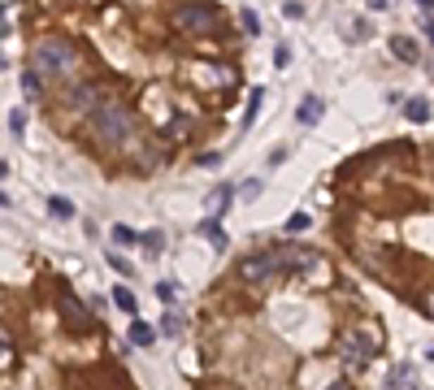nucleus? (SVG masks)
I'll list each match as a JSON object with an SVG mask.
<instances>
[{
    "mask_svg": "<svg viewBox=\"0 0 434 390\" xmlns=\"http://www.w3.org/2000/svg\"><path fill=\"white\" fill-rule=\"evenodd\" d=\"M87 126H91L96 143L109 148V152L126 148V143H131V135H135V122H131V113H126L117 100H105V104H100V109L87 117Z\"/></svg>",
    "mask_w": 434,
    "mask_h": 390,
    "instance_id": "obj_1",
    "label": "nucleus"
},
{
    "mask_svg": "<svg viewBox=\"0 0 434 390\" xmlns=\"http://www.w3.org/2000/svg\"><path fill=\"white\" fill-rule=\"evenodd\" d=\"M74 61H79V52H74V44L61 39V35L39 39V44H35V57H31V65H35L44 78H61V74H70Z\"/></svg>",
    "mask_w": 434,
    "mask_h": 390,
    "instance_id": "obj_2",
    "label": "nucleus"
},
{
    "mask_svg": "<svg viewBox=\"0 0 434 390\" xmlns=\"http://www.w3.org/2000/svg\"><path fill=\"white\" fill-rule=\"evenodd\" d=\"M174 26L183 35H213L217 26H222V13L213 5H204V0H191V5H183L174 13Z\"/></svg>",
    "mask_w": 434,
    "mask_h": 390,
    "instance_id": "obj_3",
    "label": "nucleus"
},
{
    "mask_svg": "<svg viewBox=\"0 0 434 390\" xmlns=\"http://www.w3.org/2000/svg\"><path fill=\"white\" fill-rule=\"evenodd\" d=\"M378 351V338H365V330H347L339 334V356L347 369H365V360Z\"/></svg>",
    "mask_w": 434,
    "mask_h": 390,
    "instance_id": "obj_4",
    "label": "nucleus"
},
{
    "mask_svg": "<svg viewBox=\"0 0 434 390\" xmlns=\"http://www.w3.org/2000/svg\"><path fill=\"white\" fill-rule=\"evenodd\" d=\"M278 269H283V256H274V252H252L243 265H239V278H243L248 286H265V282H274Z\"/></svg>",
    "mask_w": 434,
    "mask_h": 390,
    "instance_id": "obj_5",
    "label": "nucleus"
},
{
    "mask_svg": "<svg viewBox=\"0 0 434 390\" xmlns=\"http://www.w3.org/2000/svg\"><path fill=\"white\" fill-rule=\"evenodd\" d=\"M387 390H421V386H417V369H413V364L391 369V373H387Z\"/></svg>",
    "mask_w": 434,
    "mask_h": 390,
    "instance_id": "obj_6",
    "label": "nucleus"
},
{
    "mask_svg": "<svg viewBox=\"0 0 434 390\" xmlns=\"http://www.w3.org/2000/svg\"><path fill=\"white\" fill-rule=\"evenodd\" d=\"M317 117H321V96H304L295 109V126H317Z\"/></svg>",
    "mask_w": 434,
    "mask_h": 390,
    "instance_id": "obj_7",
    "label": "nucleus"
},
{
    "mask_svg": "<svg viewBox=\"0 0 434 390\" xmlns=\"http://www.w3.org/2000/svg\"><path fill=\"white\" fill-rule=\"evenodd\" d=\"M122 312H126V317H135V312H139V299H135V291H131V286H113V295H109Z\"/></svg>",
    "mask_w": 434,
    "mask_h": 390,
    "instance_id": "obj_8",
    "label": "nucleus"
},
{
    "mask_svg": "<svg viewBox=\"0 0 434 390\" xmlns=\"http://www.w3.org/2000/svg\"><path fill=\"white\" fill-rule=\"evenodd\" d=\"M22 91H27V100H39L44 96V74L31 65V70H22Z\"/></svg>",
    "mask_w": 434,
    "mask_h": 390,
    "instance_id": "obj_9",
    "label": "nucleus"
},
{
    "mask_svg": "<svg viewBox=\"0 0 434 390\" xmlns=\"http://www.w3.org/2000/svg\"><path fill=\"white\" fill-rule=\"evenodd\" d=\"M200 234H204V239H209L217 252H226V230H222V221L217 217H209V221H200Z\"/></svg>",
    "mask_w": 434,
    "mask_h": 390,
    "instance_id": "obj_10",
    "label": "nucleus"
},
{
    "mask_svg": "<svg viewBox=\"0 0 434 390\" xmlns=\"http://www.w3.org/2000/svg\"><path fill=\"white\" fill-rule=\"evenodd\" d=\"M309 265H317V252L309 247H295L291 256H283V269H309Z\"/></svg>",
    "mask_w": 434,
    "mask_h": 390,
    "instance_id": "obj_11",
    "label": "nucleus"
},
{
    "mask_svg": "<svg viewBox=\"0 0 434 390\" xmlns=\"http://www.w3.org/2000/svg\"><path fill=\"white\" fill-rule=\"evenodd\" d=\"M61 312L70 317V325H87V321H91L87 312H83L79 304H74V295H70V291H61Z\"/></svg>",
    "mask_w": 434,
    "mask_h": 390,
    "instance_id": "obj_12",
    "label": "nucleus"
},
{
    "mask_svg": "<svg viewBox=\"0 0 434 390\" xmlns=\"http://www.w3.org/2000/svg\"><path fill=\"white\" fill-rule=\"evenodd\" d=\"M235 195H239L235 187H217V191H213V200H209V208H213V217H222V213H226V208H231V204H235Z\"/></svg>",
    "mask_w": 434,
    "mask_h": 390,
    "instance_id": "obj_13",
    "label": "nucleus"
},
{
    "mask_svg": "<svg viewBox=\"0 0 434 390\" xmlns=\"http://www.w3.org/2000/svg\"><path fill=\"white\" fill-rule=\"evenodd\" d=\"M391 52H395V57H400V61H408V65H413V61H417V44H413V39H408V35H395V39H391Z\"/></svg>",
    "mask_w": 434,
    "mask_h": 390,
    "instance_id": "obj_14",
    "label": "nucleus"
},
{
    "mask_svg": "<svg viewBox=\"0 0 434 390\" xmlns=\"http://www.w3.org/2000/svg\"><path fill=\"white\" fill-rule=\"evenodd\" d=\"M152 338H157V330H152L148 321H131V343L135 347H152Z\"/></svg>",
    "mask_w": 434,
    "mask_h": 390,
    "instance_id": "obj_15",
    "label": "nucleus"
},
{
    "mask_svg": "<svg viewBox=\"0 0 434 390\" xmlns=\"http://www.w3.org/2000/svg\"><path fill=\"white\" fill-rule=\"evenodd\" d=\"M404 117H408V122H430V104H426L421 96L408 100V104H404Z\"/></svg>",
    "mask_w": 434,
    "mask_h": 390,
    "instance_id": "obj_16",
    "label": "nucleus"
},
{
    "mask_svg": "<svg viewBox=\"0 0 434 390\" xmlns=\"http://www.w3.org/2000/svg\"><path fill=\"white\" fill-rule=\"evenodd\" d=\"M139 243H143V252H148V256H157V252L165 247V234H161V230H143V234H139Z\"/></svg>",
    "mask_w": 434,
    "mask_h": 390,
    "instance_id": "obj_17",
    "label": "nucleus"
},
{
    "mask_svg": "<svg viewBox=\"0 0 434 390\" xmlns=\"http://www.w3.org/2000/svg\"><path fill=\"white\" fill-rule=\"evenodd\" d=\"M139 243V230L131 226H113V247H135Z\"/></svg>",
    "mask_w": 434,
    "mask_h": 390,
    "instance_id": "obj_18",
    "label": "nucleus"
},
{
    "mask_svg": "<svg viewBox=\"0 0 434 390\" xmlns=\"http://www.w3.org/2000/svg\"><path fill=\"white\" fill-rule=\"evenodd\" d=\"M48 213H53L57 221H70V217H74V208H70V200H61V195H53V200H48Z\"/></svg>",
    "mask_w": 434,
    "mask_h": 390,
    "instance_id": "obj_19",
    "label": "nucleus"
},
{
    "mask_svg": "<svg viewBox=\"0 0 434 390\" xmlns=\"http://www.w3.org/2000/svg\"><path fill=\"white\" fill-rule=\"evenodd\" d=\"M283 230H287V234H300V230H309V213H291Z\"/></svg>",
    "mask_w": 434,
    "mask_h": 390,
    "instance_id": "obj_20",
    "label": "nucleus"
},
{
    "mask_svg": "<svg viewBox=\"0 0 434 390\" xmlns=\"http://www.w3.org/2000/svg\"><path fill=\"white\" fill-rule=\"evenodd\" d=\"M257 109H261V87L248 96V109H243V126H252V117H257Z\"/></svg>",
    "mask_w": 434,
    "mask_h": 390,
    "instance_id": "obj_21",
    "label": "nucleus"
},
{
    "mask_svg": "<svg viewBox=\"0 0 434 390\" xmlns=\"http://www.w3.org/2000/svg\"><path fill=\"white\" fill-rule=\"evenodd\" d=\"M239 22H243V31H248V35H257V31H261V22H257V13H252V9H243V13H239Z\"/></svg>",
    "mask_w": 434,
    "mask_h": 390,
    "instance_id": "obj_22",
    "label": "nucleus"
},
{
    "mask_svg": "<svg viewBox=\"0 0 434 390\" xmlns=\"http://www.w3.org/2000/svg\"><path fill=\"white\" fill-rule=\"evenodd\" d=\"M109 265H113V269H117L122 278H131V269H135V265H131V260H122L117 252H109Z\"/></svg>",
    "mask_w": 434,
    "mask_h": 390,
    "instance_id": "obj_23",
    "label": "nucleus"
},
{
    "mask_svg": "<svg viewBox=\"0 0 434 390\" xmlns=\"http://www.w3.org/2000/svg\"><path fill=\"white\" fill-rule=\"evenodd\" d=\"M9 130H13V135H22V130H27V113H22V109L9 113Z\"/></svg>",
    "mask_w": 434,
    "mask_h": 390,
    "instance_id": "obj_24",
    "label": "nucleus"
},
{
    "mask_svg": "<svg viewBox=\"0 0 434 390\" xmlns=\"http://www.w3.org/2000/svg\"><path fill=\"white\" fill-rule=\"evenodd\" d=\"M161 330H165V334H183V317H178V312H170V317L161 321Z\"/></svg>",
    "mask_w": 434,
    "mask_h": 390,
    "instance_id": "obj_25",
    "label": "nucleus"
},
{
    "mask_svg": "<svg viewBox=\"0 0 434 390\" xmlns=\"http://www.w3.org/2000/svg\"><path fill=\"white\" fill-rule=\"evenodd\" d=\"M157 295H161V304H170V308L178 304V299H174V282H157Z\"/></svg>",
    "mask_w": 434,
    "mask_h": 390,
    "instance_id": "obj_26",
    "label": "nucleus"
},
{
    "mask_svg": "<svg viewBox=\"0 0 434 390\" xmlns=\"http://www.w3.org/2000/svg\"><path fill=\"white\" fill-rule=\"evenodd\" d=\"M257 191H261V182H257V178H252V182H243V187H239V195H243V200H257Z\"/></svg>",
    "mask_w": 434,
    "mask_h": 390,
    "instance_id": "obj_27",
    "label": "nucleus"
},
{
    "mask_svg": "<svg viewBox=\"0 0 434 390\" xmlns=\"http://www.w3.org/2000/svg\"><path fill=\"white\" fill-rule=\"evenodd\" d=\"M326 390H352V386H347V382H330Z\"/></svg>",
    "mask_w": 434,
    "mask_h": 390,
    "instance_id": "obj_28",
    "label": "nucleus"
},
{
    "mask_svg": "<svg viewBox=\"0 0 434 390\" xmlns=\"http://www.w3.org/2000/svg\"><path fill=\"white\" fill-rule=\"evenodd\" d=\"M426 35H430V39H434V18H426Z\"/></svg>",
    "mask_w": 434,
    "mask_h": 390,
    "instance_id": "obj_29",
    "label": "nucleus"
},
{
    "mask_svg": "<svg viewBox=\"0 0 434 390\" xmlns=\"http://www.w3.org/2000/svg\"><path fill=\"white\" fill-rule=\"evenodd\" d=\"M426 356H430V360H434V343H430V351H426Z\"/></svg>",
    "mask_w": 434,
    "mask_h": 390,
    "instance_id": "obj_30",
    "label": "nucleus"
},
{
    "mask_svg": "<svg viewBox=\"0 0 434 390\" xmlns=\"http://www.w3.org/2000/svg\"><path fill=\"white\" fill-rule=\"evenodd\" d=\"M430 317H434V304H430Z\"/></svg>",
    "mask_w": 434,
    "mask_h": 390,
    "instance_id": "obj_31",
    "label": "nucleus"
}]
</instances>
